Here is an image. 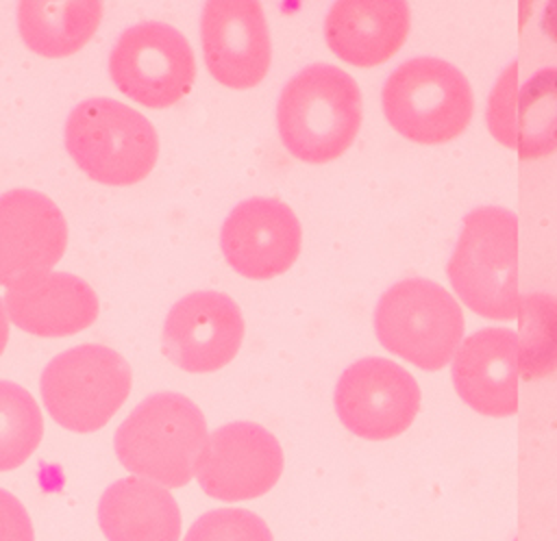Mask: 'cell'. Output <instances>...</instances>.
<instances>
[{
	"instance_id": "cell-1",
	"label": "cell",
	"mask_w": 557,
	"mask_h": 541,
	"mask_svg": "<svg viewBox=\"0 0 557 541\" xmlns=\"http://www.w3.org/2000/svg\"><path fill=\"white\" fill-rule=\"evenodd\" d=\"M361 113L355 78L335 65L313 63L285 83L276 124L287 152L307 163H326L350 148Z\"/></svg>"
},
{
	"instance_id": "cell-2",
	"label": "cell",
	"mask_w": 557,
	"mask_h": 541,
	"mask_svg": "<svg viewBox=\"0 0 557 541\" xmlns=\"http://www.w3.org/2000/svg\"><path fill=\"white\" fill-rule=\"evenodd\" d=\"M207 437L202 411L183 393L161 391L117 426L113 448L131 474L174 489L196 476Z\"/></svg>"
},
{
	"instance_id": "cell-3",
	"label": "cell",
	"mask_w": 557,
	"mask_h": 541,
	"mask_svg": "<svg viewBox=\"0 0 557 541\" xmlns=\"http://www.w3.org/2000/svg\"><path fill=\"white\" fill-rule=\"evenodd\" d=\"M457 295L481 317L513 319L518 291V219L503 206H479L463 228L446 265Z\"/></svg>"
},
{
	"instance_id": "cell-4",
	"label": "cell",
	"mask_w": 557,
	"mask_h": 541,
	"mask_svg": "<svg viewBox=\"0 0 557 541\" xmlns=\"http://www.w3.org/2000/svg\"><path fill=\"white\" fill-rule=\"evenodd\" d=\"M65 148L91 180L122 187L150 174L159 137L139 111L111 98H87L67 115Z\"/></svg>"
},
{
	"instance_id": "cell-5",
	"label": "cell",
	"mask_w": 557,
	"mask_h": 541,
	"mask_svg": "<svg viewBox=\"0 0 557 541\" xmlns=\"http://www.w3.org/2000/svg\"><path fill=\"white\" fill-rule=\"evenodd\" d=\"M394 130L418 143H444L466 130L474 100L468 78L448 61L416 56L400 63L381 91Z\"/></svg>"
},
{
	"instance_id": "cell-6",
	"label": "cell",
	"mask_w": 557,
	"mask_h": 541,
	"mask_svg": "<svg viewBox=\"0 0 557 541\" xmlns=\"http://www.w3.org/2000/svg\"><path fill=\"white\" fill-rule=\"evenodd\" d=\"M374 330L385 350L433 372L455 356L463 337V313L442 285L405 278L379 298Z\"/></svg>"
},
{
	"instance_id": "cell-7",
	"label": "cell",
	"mask_w": 557,
	"mask_h": 541,
	"mask_svg": "<svg viewBox=\"0 0 557 541\" xmlns=\"http://www.w3.org/2000/svg\"><path fill=\"white\" fill-rule=\"evenodd\" d=\"M133 374L115 350L85 343L57 354L41 374V398L50 417L67 430L102 428L131 393Z\"/></svg>"
},
{
	"instance_id": "cell-8",
	"label": "cell",
	"mask_w": 557,
	"mask_h": 541,
	"mask_svg": "<svg viewBox=\"0 0 557 541\" xmlns=\"http://www.w3.org/2000/svg\"><path fill=\"white\" fill-rule=\"evenodd\" d=\"M109 74L131 100L150 109H165L189 93L196 59L189 41L174 26L139 22L113 43Z\"/></svg>"
},
{
	"instance_id": "cell-9",
	"label": "cell",
	"mask_w": 557,
	"mask_h": 541,
	"mask_svg": "<svg viewBox=\"0 0 557 541\" xmlns=\"http://www.w3.org/2000/svg\"><path fill=\"white\" fill-rule=\"evenodd\" d=\"M333 400L339 422L352 435L383 441L411 426L420 408V387L398 363L366 356L342 372Z\"/></svg>"
},
{
	"instance_id": "cell-10",
	"label": "cell",
	"mask_w": 557,
	"mask_h": 541,
	"mask_svg": "<svg viewBox=\"0 0 557 541\" xmlns=\"http://www.w3.org/2000/svg\"><path fill=\"white\" fill-rule=\"evenodd\" d=\"M283 474L278 439L255 422H231L215 428L200 454V489L222 502L252 500L268 493Z\"/></svg>"
},
{
	"instance_id": "cell-11",
	"label": "cell",
	"mask_w": 557,
	"mask_h": 541,
	"mask_svg": "<svg viewBox=\"0 0 557 541\" xmlns=\"http://www.w3.org/2000/svg\"><path fill=\"white\" fill-rule=\"evenodd\" d=\"M244 339V317L222 291H194L181 298L163 324V354L191 374L215 372L235 358Z\"/></svg>"
},
{
	"instance_id": "cell-12",
	"label": "cell",
	"mask_w": 557,
	"mask_h": 541,
	"mask_svg": "<svg viewBox=\"0 0 557 541\" xmlns=\"http://www.w3.org/2000/svg\"><path fill=\"white\" fill-rule=\"evenodd\" d=\"M67 224L61 209L35 189L0 196V285L44 276L63 256Z\"/></svg>"
},
{
	"instance_id": "cell-13",
	"label": "cell",
	"mask_w": 557,
	"mask_h": 541,
	"mask_svg": "<svg viewBox=\"0 0 557 541\" xmlns=\"http://www.w3.org/2000/svg\"><path fill=\"white\" fill-rule=\"evenodd\" d=\"M200 37L211 76L233 89L259 85L272 61L270 30L259 2L211 0L202 9Z\"/></svg>"
},
{
	"instance_id": "cell-14",
	"label": "cell",
	"mask_w": 557,
	"mask_h": 541,
	"mask_svg": "<svg viewBox=\"0 0 557 541\" xmlns=\"http://www.w3.org/2000/svg\"><path fill=\"white\" fill-rule=\"evenodd\" d=\"M300 222L278 198H248L235 204L220 232L226 263L255 280L287 272L300 252Z\"/></svg>"
},
{
	"instance_id": "cell-15",
	"label": "cell",
	"mask_w": 557,
	"mask_h": 541,
	"mask_svg": "<svg viewBox=\"0 0 557 541\" xmlns=\"http://www.w3.org/2000/svg\"><path fill=\"white\" fill-rule=\"evenodd\" d=\"M518 335L509 328H481L466 337L453 356V385L481 415L507 417L518 408Z\"/></svg>"
},
{
	"instance_id": "cell-16",
	"label": "cell",
	"mask_w": 557,
	"mask_h": 541,
	"mask_svg": "<svg viewBox=\"0 0 557 541\" xmlns=\"http://www.w3.org/2000/svg\"><path fill=\"white\" fill-rule=\"evenodd\" d=\"M4 309L11 322L30 335L65 337L96 322L98 298L83 278L67 272H48L9 287Z\"/></svg>"
},
{
	"instance_id": "cell-17",
	"label": "cell",
	"mask_w": 557,
	"mask_h": 541,
	"mask_svg": "<svg viewBox=\"0 0 557 541\" xmlns=\"http://www.w3.org/2000/svg\"><path fill=\"white\" fill-rule=\"evenodd\" d=\"M409 22V7L400 0H339L326 13L324 37L342 61L372 67L403 46Z\"/></svg>"
},
{
	"instance_id": "cell-18",
	"label": "cell",
	"mask_w": 557,
	"mask_h": 541,
	"mask_svg": "<svg viewBox=\"0 0 557 541\" xmlns=\"http://www.w3.org/2000/svg\"><path fill=\"white\" fill-rule=\"evenodd\" d=\"M107 541H178L181 511L172 493L146 478L128 476L109 485L98 502Z\"/></svg>"
},
{
	"instance_id": "cell-19",
	"label": "cell",
	"mask_w": 557,
	"mask_h": 541,
	"mask_svg": "<svg viewBox=\"0 0 557 541\" xmlns=\"http://www.w3.org/2000/svg\"><path fill=\"white\" fill-rule=\"evenodd\" d=\"M102 20V4L24 0L17 4V28L24 43L50 59L67 56L81 50L96 33Z\"/></svg>"
},
{
	"instance_id": "cell-20",
	"label": "cell",
	"mask_w": 557,
	"mask_h": 541,
	"mask_svg": "<svg viewBox=\"0 0 557 541\" xmlns=\"http://www.w3.org/2000/svg\"><path fill=\"white\" fill-rule=\"evenodd\" d=\"M557 150V67H544L518 87L516 152L540 159Z\"/></svg>"
},
{
	"instance_id": "cell-21",
	"label": "cell",
	"mask_w": 557,
	"mask_h": 541,
	"mask_svg": "<svg viewBox=\"0 0 557 541\" xmlns=\"http://www.w3.org/2000/svg\"><path fill=\"white\" fill-rule=\"evenodd\" d=\"M518 367L524 380L557 372V298L533 291L518 309Z\"/></svg>"
},
{
	"instance_id": "cell-22",
	"label": "cell",
	"mask_w": 557,
	"mask_h": 541,
	"mask_svg": "<svg viewBox=\"0 0 557 541\" xmlns=\"http://www.w3.org/2000/svg\"><path fill=\"white\" fill-rule=\"evenodd\" d=\"M44 437V417L35 398L20 385L0 380V471L20 467Z\"/></svg>"
},
{
	"instance_id": "cell-23",
	"label": "cell",
	"mask_w": 557,
	"mask_h": 541,
	"mask_svg": "<svg viewBox=\"0 0 557 541\" xmlns=\"http://www.w3.org/2000/svg\"><path fill=\"white\" fill-rule=\"evenodd\" d=\"M183 541H274L268 524L246 508H215L200 515Z\"/></svg>"
},
{
	"instance_id": "cell-24",
	"label": "cell",
	"mask_w": 557,
	"mask_h": 541,
	"mask_svg": "<svg viewBox=\"0 0 557 541\" xmlns=\"http://www.w3.org/2000/svg\"><path fill=\"white\" fill-rule=\"evenodd\" d=\"M518 63L513 61L496 80L487 100V128L503 146L516 150Z\"/></svg>"
},
{
	"instance_id": "cell-25",
	"label": "cell",
	"mask_w": 557,
	"mask_h": 541,
	"mask_svg": "<svg viewBox=\"0 0 557 541\" xmlns=\"http://www.w3.org/2000/svg\"><path fill=\"white\" fill-rule=\"evenodd\" d=\"M0 541H35L33 521L24 504L0 489Z\"/></svg>"
},
{
	"instance_id": "cell-26",
	"label": "cell",
	"mask_w": 557,
	"mask_h": 541,
	"mask_svg": "<svg viewBox=\"0 0 557 541\" xmlns=\"http://www.w3.org/2000/svg\"><path fill=\"white\" fill-rule=\"evenodd\" d=\"M542 28L546 30V35L557 41V0L548 2L544 7V15H542Z\"/></svg>"
},
{
	"instance_id": "cell-27",
	"label": "cell",
	"mask_w": 557,
	"mask_h": 541,
	"mask_svg": "<svg viewBox=\"0 0 557 541\" xmlns=\"http://www.w3.org/2000/svg\"><path fill=\"white\" fill-rule=\"evenodd\" d=\"M7 341H9V319H7V309L0 300V354L4 352Z\"/></svg>"
}]
</instances>
